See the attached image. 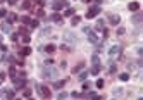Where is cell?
I'll use <instances>...</instances> for the list:
<instances>
[{"label":"cell","instance_id":"cell-5","mask_svg":"<svg viewBox=\"0 0 143 100\" xmlns=\"http://www.w3.org/2000/svg\"><path fill=\"white\" fill-rule=\"evenodd\" d=\"M85 33L88 35V40L91 41V43H98V40H100V38H98V35H97V33H93L90 28H85Z\"/></svg>","mask_w":143,"mask_h":100},{"label":"cell","instance_id":"cell-21","mask_svg":"<svg viewBox=\"0 0 143 100\" xmlns=\"http://www.w3.org/2000/svg\"><path fill=\"white\" fill-rule=\"evenodd\" d=\"M66 98H67L66 91H62V93H59V95H57V100H66Z\"/></svg>","mask_w":143,"mask_h":100},{"label":"cell","instance_id":"cell-33","mask_svg":"<svg viewBox=\"0 0 143 100\" xmlns=\"http://www.w3.org/2000/svg\"><path fill=\"white\" fill-rule=\"evenodd\" d=\"M10 38H12V41H17V40H19V35H17V33H14Z\"/></svg>","mask_w":143,"mask_h":100},{"label":"cell","instance_id":"cell-27","mask_svg":"<svg viewBox=\"0 0 143 100\" xmlns=\"http://www.w3.org/2000/svg\"><path fill=\"white\" fill-rule=\"evenodd\" d=\"M97 88H104V80H97Z\"/></svg>","mask_w":143,"mask_h":100},{"label":"cell","instance_id":"cell-18","mask_svg":"<svg viewBox=\"0 0 143 100\" xmlns=\"http://www.w3.org/2000/svg\"><path fill=\"white\" fill-rule=\"evenodd\" d=\"M83 67H85V64H83V62H79L76 67H73V72H79V71L83 69Z\"/></svg>","mask_w":143,"mask_h":100},{"label":"cell","instance_id":"cell-1","mask_svg":"<svg viewBox=\"0 0 143 100\" xmlns=\"http://www.w3.org/2000/svg\"><path fill=\"white\" fill-rule=\"evenodd\" d=\"M41 74H43V78H47V80H55L59 74V71L55 67H52V66H45V69L41 71Z\"/></svg>","mask_w":143,"mask_h":100},{"label":"cell","instance_id":"cell-2","mask_svg":"<svg viewBox=\"0 0 143 100\" xmlns=\"http://www.w3.org/2000/svg\"><path fill=\"white\" fill-rule=\"evenodd\" d=\"M36 90H38L40 97L41 98H50V90H48L47 86H43V85H36Z\"/></svg>","mask_w":143,"mask_h":100},{"label":"cell","instance_id":"cell-23","mask_svg":"<svg viewBox=\"0 0 143 100\" xmlns=\"http://www.w3.org/2000/svg\"><path fill=\"white\" fill-rule=\"evenodd\" d=\"M22 41H24V43H29V41H31V36H29L28 33H26V35H22Z\"/></svg>","mask_w":143,"mask_h":100},{"label":"cell","instance_id":"cell-35","mask_svg":"<svg viewBox=\"0 0 143 100\" xmlns=\"http://www.w3.org/2000/svg\"><path fill=\"white\" fill-rule=\"evenodd\" d=\"M91 100H102V97H100V95H95V93H93V95H91Z\"/></svg>","mask_w":143,"mask_h":100},{"label":"cell","instance_id":"cell-28","mask_svg":"<svg viewBox=\"0 0 143 100\" xmlns=\"http://www.w3.org/2000/svg\"><path fill=\"white\" fill-rule=\"evenodd\" d=\"M5 97H7V98H14V91H12V90H7Z\"/></svg>","mask_w":143,"mask_h":100},{"label":"cell","instance_id":"cell-22","mask_svg":"<svg viewBox=\"0 0 143 100\" xmlns=\"http://www.w3.org/2000/svg\"><path fill=\"white\" fill-rule=\"evenodd\" d=\"M64 16H74V9H66V12H64Z\"/></svg>","mask_w":143,"mask_h":100},{"label":"cell","instance_id":"cell-8","mask_svg":"<svg viewBox=\"0 0 143 100\" xmlns=\"http://www.w3.org/2000/svg\"><path fill=\"white\" fill-rule=\"evenodd\" d=\"M24 85H26V80H24V78L14 80V86H16V88H24Z\"/></svg>","mask_w":143,"mask_h":100},{"label":"cell","instance_id":"cell-25","mask_svg":"<svg viewBox=\"0 0 143 100\" xmlns=\"http://www.w3.org/2000/svg\"><path fill=\"white\" fill-rule=\"evenodd\" d=\"M29 26H31V28H38V21H36V19H31Z\"/></svg>","mask_w":143,"mask_h":100},{"label":"cell","instance_id":"cell-9","mask_svg":"<svg viewBox=\"0 0 143 100\" xmlns=\"http://www.w3.org/2000/svg\"><path fill=\"white\" fill-rule=\"evenodd\" d=\"M62 7H66V0H55V4H54V9L59 10V9H62Z\"/></svg>","mask_w":143,"mask_h":100},{"label":"cell","instance_id":"cell-34","mask_svg":"<svg viewBox=\"0 0 143 100\" xmlns=\"http://www.w3.org/2000/svg\"><path fill=\"white\" fill-rule=\"evenodd\" d=\"M29 7H31V2H24L22 4V9H29Z\"/></svg>","mask_w":143,"mask_h":100},{"label":"cell","instance_id":"cell-13","mask_svg":"<svg viewBox=\"0 0 143 100\" xmlns=\"http://www.w3.org/2000/svg\"><path fill=\"white\" fill-rule=\"evenodd\" d=\"M16 21H17V16H16V14H9L7 22H9V24H12V22H16Z\"/></svg>","mask_w":143,"mask_h":100},{"label":"cell","instance_id":"cell-19","mask_svg":"<svg viewBox=\"0 0 143 100\" xmlns=\"http://www.w3.org/2000/svg\"><path fill=\"white\" fill-rule=\"evenodd\" d=\"M97 30H98V31H104V30H105L104 21H98V22H97Z\"/></svg>","mask_w":143,"mask_h":100},{"label":"cell","instance_id":"cell-7","mask_svg":"<svg viewBox=\"0 0 143 100\" xmlns=\"http://www.w3.org/2000/svg\"><path fill=\"white\" fill-rule=\"evenodd\" d=\"M128 9L131 10V12H138V10H140V2H129Z\"/></svg>","mask_w":143,"mask_h":100},{"label":"cell","instance_id":"cell-17","mask_svg":"<svg viewBox=\"0 0 143 100\" xmlns=\"http://www.w3.org/2000/svg\"><path fill=\"white\" fill-rule=\"evenodd\" d=\"M64 85H66V80H62V81H55V83H54V88H62Z\"/></svg>","mask_w":143,"mask_h":100},{"label":"cell","instance_id":"cell-12","mask_svg":"<svg viewBox=\"0 0 143 100\" xmlns=\"http://www.w3.org/2000/svg\"><path fill=\"white\" fill-rule=\"evenodd\" d=\"M9 74H10V78H12V80H17V72H16V67H14V66L9 69Z\"/></svg>","mask_w":143,"mask_h":100},{"label":"cell","instance_id":"cell-3","mask_svg":"<svg viewBox=\"0 0 143 100\" xmlns=\"http://www.w3.org/2000/svg\"><path fill=\"white\" fill-rule=\"evenodd\" d=\"M100 7H98V5H93V7H90V10H88V12H86V17H88V19H93V17H97V16H98V14H100Z\"/></svg>","mask_w":143,"mask_h":100},{"label":"cell","instance_id":"cell-30","mask_svg":"<svg viewBox=\"0 0 143 100\" xmlns=\"http://www.w3.org/2000/svg\"><path fill=\"white\" fill-rule=\"evenodd\" d=\"M2 30L4 31H10V24L7 22V24H2Z\"/></svg>","mask_w":143,"mask_h":100},{"label":"cell","instance_id":"cell-40","mask_svg":"<svg viewBox=\"0 0 143 100\" xmlns=\"http://www.w3.org/2000/svg\"><path fill=\"white\" fill-rule=\"evenodd\" d=\"M2 2H4V0H0V4H2Z\"/></svg>","mask_w":143,"mask_h":100},{"label":"cell","instance_id":"cell-38","mask_svg":"<svg viewBox=\"0 0 143 100\" xmlns=\"http://www.w3.org/2000/svg\"><path fill=\"white\" fill-rule=\"evenodd\" d=\"M60 48L64 50V52H69V47H67V45H62V47H60Z\"/></svg>","mask_w":143,"mask_h":100},{"label":"cell","instance_id":"cell-20","mask_svg":"<svg viewBox=\"0 0 143 100\" xmlns=\"http://www.w3.org/2000/svg\"><path fill=\"white\" fill-rule=\"evenodd\" d=\"M119 80H121V81H128V80H129V74H128V72H123V74L119 76Z\"/></svg>","mask_w":143,"mask_h":100},{"label":"cell","instance_id":"cell-42","mask_svg":"<svg viewBox=\"0 0 143 100\" xmlns=\"http://www.w3.org/2000/svg\"><path fill=\"white\" fill-rule=\"evenodd\" d=\"M29 100H33V98H29Z\"/></svg>","mask_w":143,"mask_h":100},{"label":"cell","instance_id":"cell-37","mask_svg":"<svg viewBox=\"0 0 143 100\" xmlns=\"http://www.w3.org/2000/svg\"><path fill=\"white\" fill-rule=\"evenodd\" d=\"M4 16H7V10H5V9L0 10V17H4Z\"/></svg>","mask_w":143,"mask_h":100},{"label":"cell","instance_id":"cell-31","mask_svg":"<svg viewBox=\"0 0 143 100\" xmlns=\"http://www.w3.org/2000/svg\"><path fill=\"white\" fill-rule=\"evenodd\" d=\"M50 33H52V30H50V28H47V30L41 31V36H45V35H50Z\"/></svg>","mask_w":143,"mask_h":100},{"label":"cell","instance_id":"cell-32","mask_svg":"<svg viewBox=\"0 0 143 100\" xmlns=\"http://www.w3.org/2000/svg\"><path fill=\"white\" fill-rule=\"evenodd\" d=\"M66 40L67 41H74V38H73V35H71V33H67V35H66Z\"/></svg>","mask_w":143,"mask_h":100},{"label":"cell","instance_id":"cell-16","mask_svg":"<svg viewBox=\"0 0 143 100\" xmlns=\"http://www.w3.org/2000/svg\"><path fill=\"white\" fill-rule=\"evenodd\" d=\"M100 72V64H93V67H91V74H98Z\"/></svg>","mask_w":143,"mask_h":100},{"label":"cell","instance_id":"cell-4","mask_svg":"<svg viewBox=\"0 0 143 100\" xmlns=\"http://www.w3.org/2000/svg\"><path fill=\"white\" fill-rule=\"evenodd\" d=\"M119 55H121V47H119V45L110 47V50H109V57H110V59H117Z\"/></svg>","mask_w":143,"mask_h":100},{"label":"cell","instance_id":"cell-41","mask_svg":"<svg viewBox=\"0 0 143 100\" xmlns=\"http://www.w3.org/2000/svg\"><path fill=\"white\" fill-rule=\"evenodd\" d=\"M16 100H19V98H16Z\"/></svg>","mask_w":143,"mask_h":100},{"label":"cell","instance_id":"cell-26","mask_svg":"<svg viewBox=\"0 0 143 100\" xmlns=\"http://www.w3.org/2000/svg\"><path fill=\"white\" fill-rule=\"evenodd\" d=\"M21 21H22L24 24H28V26H29V22H31V19H29L28 16H24V17H21Z\"/></svg>","mask_w":143,"mask_h":100},{"label":"cell","instance_id":"cell-14","mask_svg":"<svg viewBox=\"0 0 143 100\" xmlns=\"http://www.w3.org/2000/svg\"><path fill=\"white\" fill-rule=\"evenodd\" d=\"M29 54H31V48H29V47H24V48L21 50V55H22V57H26Z\"/></svg>","mask_w":143,"mask_h":100},{"label":"cell","instance_id":"cell-39","mask_svg":"<svg viewBox=\"0 0 143 100\" xmlns=\"http://www.w3.org/2000/svg\"><path fill=\"white\" fill-rule=\"evenodd\" d=\"M9 2H10V4H16V2H17V0H9Z\"/></svg>","mask_w":143,"mask_h":100},{"label":"cell","instance_id":"cell-36","mask_svg":"<svg viewBox=\"0 0 143 100\" xmlns=\"http://www.w3.org/2000/svg\"><path fill=\"white\" fill-rule=\"evenodd\" d=\"M90 88V83H86V81H83V90H88Z\"/></svg>","mask_w":143,"mask_h":100},{"label":"cell","instance_id":"cell-15","mask_svg":"<svg viewBox=\"0 0 143 100\" xmlns=\"http://www.w3.org/2000/svg\"><path fill=\"white\" fill-rule=\"evenodd\" d=\"M79 21H81V17H79V16H73L71 24H73V26H76V24H79Z\"/></svg>","mask_w":143,"mask_h":100},{"label":"cell","instance_id":"cell-29","mask_svg":"<svg viewBox=\"0 0 143 100\" xmlns=\"http://www.w3.org/2000/svg\"><path fill=\"white\" fill-rule=\"evenodd\" d=\"M141 17H143L141 14H136V16L133 17V22H138V21H141Z\"/></svg>","mask_w":143,"mask_h":100},{"label":"cell","instance_id":"cell-6","mask_svg":"<svg viewBox=\"0 0 143 100\" xmlns=\"http://www.w3.org/2000/svg\"><path fill=\"white\" fill-rule=\"evenodd\" d=\"M109 21H110V24L117 26V24H119V21H121V17H119L117 14H109Z\"/></svg>","mask_w":143,"mask_h":100},{"label":"cell","instance_id":"cell-11","mask_svg":"<svg viewBox=\"0 0 143 100\" xmlns=\"http://www.w3.org/2000/svg\"><path fill=\"white\" fill-rule=\"evenodd\" d=\"M52 21H54V22H57V24H62V16L55 12V14L52 16Z\"/></svg>","mask_w":143,"mask_h":100},{"label":"cell","instance_id":"cell-10","mask_svg":"<svg viewBox=\"0 0 143 100\" xmlns=\"http://www.w3.org/2000/svg\"><path fill=\"white\" fill-rule=\"evenodd\" d=\"M45 52H47V54H54V52H55V50H57V47H55V45H54V43H48L47 47H45Z\"/></svg>","mask_w":143,"mask_h":100},{"label":"cell","instance_id":"cell-24","mask_svg":"<svg viewBox=\"0 0 143 100\" xmlns=\"http://www.w3.org/2000/svg\"><path fill=\"white\" fill-rule=\"evenodd\" d=\"M86 76H88V72L85 71V72H81V74H79V78H78V80H79V81H86Z\"/></svg>","mask_w":143,"mask_h":100}]
</instances>
